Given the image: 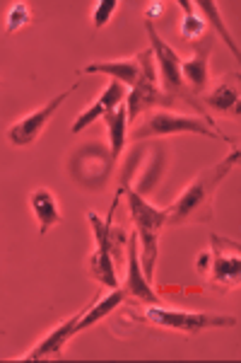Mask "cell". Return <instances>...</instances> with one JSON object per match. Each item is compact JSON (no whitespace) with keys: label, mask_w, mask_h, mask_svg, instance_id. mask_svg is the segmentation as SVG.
<instances>
[{"label":"cell","mask_w":241,"mask_h":363,"mask_svg":"<svg viewBox=\"0 0 241 363\" xmlns=\"http://www.w3.org/2000/svg\"><path fill=\"white\" fill-rule=\"evenodd\" d=\"M239 165V148H234L225 160L213 167H205L184 189L172 206H167V225L179 228L188 223H208L213 220V199L227 174Z\"/></svg>","instance_id":"obj_1"},{"label":"cell","mask_w":241,"mask_h":363,"mask_svg":"<svg viewBox=\"0 0 241 363\" xmlns=\"http://www.w3.org/2000/svg\"><path fill=\"white\" fill-rule=\"evenodd\" d=\"M126 201L128 211H131V218L138 233V250H140V269H143V277L155 281V264L157 257H160V233L167 225V208H155L152 203L145 201L143 196L135 189H126Z\"/></svg>","instance_id":"obj_2"},{"label":"cell","mask_w":241,"mask_h":363,"mask_svg":"<svg viewBox=\"0 0 241 363\" xmlns=\"http://www.w3.org/2000/svg\"><path fill=\"white\" fill-rule=\"evenodd\" d=\"M114 211L116 206L109 208L107 218H99L94 211H87V220L92 225L94 233V252L90 257V274L94 281L104 286V289H116L119 277H116V264L114 255H119V250L128 242L126 233L119 225H114Z\"/></svg>","instance_id":"obj_3"},{"label":"cell","mask_w":241,"mask_h":363,"mask_svg":"<svg viewBox=\"0 0 241 363\" xmlns=\"http://www.w3.org/2000/svg\"><path fill=\"white\" fill-rule=\"evenodd\" d=\"M145 29H148V37H150V51H152V56L157 58V68H160L157 80H160L162 92L172 99V102L174 99H184L188 107H193L198 114H201L203 121H208L210 126H215L213 116H210L208 109L203 107L201 97L193 95V92L186 87L184 78H181V58L174 51V46H169L167 42H164V39L160 37V32H157L150 20H145Z\"/></svg>","instance_id":"obj_4"},{"label":"cell","mask_w":241,"mask_h":363,"mask_svg":"<svg viewBox=\"0 0 241 363\" xmlns=\"http://www.w3.org/2000/svg\"><path fill=\"white\" fill-rule=\"evenodd\" d=\"M135 320L145 325L164 327V330H179L184 335H201L205 330L215 327H234L237 318L234 315H213V313H188V310H167L157 303L135 310Z\"/></svg>","instance_id":"obj_5"},{"label":"cell","mask_w":241,"mask_h":363,"mask_svg":"<svg viewBox=\"0 0 241 363\" xmlns=\"http://www.w3.org/2000/svg\"><path fill=\"white\" fill-rule=\"evenodd\" d=\"M152 51L145 49L143 54H138V63H140V75L135 80V85L131 87V92L126 95V114L128 121H135L138 116H143L145 112L155 107H167L172 104V99L162 92L160 80H157V70H155V61H152Z\"/></svg>","instance_id":"obj_6"},{"label":"cell","mask_w":241,"mask_h":363,"mask_svg":"<svg viewBox=\"0 0 241 363\" xmlns=\"http://www.w3.org/2000/svg\"><path fill=\"white\" fill-rule=\"evenodd\" d=\"M208 281L215 291L229 294L232 289H239L241 281V247L237 240L217 235H210V269Z\"/></svg>","instance_id":"obj_7"},{"label":"cell","mask_w":241,"mask_h":363,"mask_svg":"<svg viewBox=\"0 0 241 363\" xmlns=\"http://www.w3.org/2000/svg\"><path fill=\"white\" fill-rule=\"evenodd\" d=\"M172 133H201V136L232 143L220 128L210 126L201 116H184V114H172V112H152L138 128H133V140L172 136Z\"/></svg>","instance_id":"obj_8"},{"label":"cell","mask_w":241,"mask_h":363,"mask_svg":"<svg viewBox=\"0 0 241 363\" xmlns=\"http://www.w3.org/2000/svg\"><path fill=\"white\" fill-rule=\"evenodd\" d=\"M78 87V83L75 85H70L66 92H61V95H56L54 99H51L49 104H44L41 109H37V112H32V114H27L25 119H20L17 124H13L8 128V140L15 145V148H29V145H34L37 143V138L44 133V128L46 124L51 121V116H54L58 112V107H61L63 102L70 97V92Z\"/></svg>","instance_id":"obj_9"},{"label":"cell","mask_w":241,"mask_h":363,"mask_svg":"<svg viewBox=\"0 0 241 363\" xmlns=\"http://www.w3.org/2000/svg\"><path fill=\"white\" fill-rule=\"evenodd\" d=\"M99 296H92L90 301L85 303L80 310H78V315H73V318H68L63 325H58L56 330H51L49 335H46L41 342L34 347L32 351H27L25 356H20V361H46V359H61L63 356V349H66V344L73 339L75 335H78V322L82 315L87 313V308L92 306L94 301H97Z\"/></svg>","instance_id":"obj_10"},{"label":"cell","mask_w":241,"mask_h":363,"mask_svg":"<svg viewBox=\"0 0 241 363\" xmlns=\"http://www.w3.org/2000/svg\"><path fill=\"white\" fill-rule=\"evenodd\" d=\"M126 247H128V279H126V284H123V291H126L128 301L143 303V306H152V303H157L160 298H157L152 284L143 277V269H140L138 235L128 238Z\"/></svg>","instance_id":"obj_11"},{"label":"cell","mask_w":241,"mask_h":363,"mask_svg":"<svg viewBox=\"0 0 241 363\" xmlns=\"http://www.w3.org/2000/svg\"><path fill=\"white\" fill-rule=\"evenodd\" d=\"M210 54H213V42H193V56L188 61H181V78L196 97H201V92L208 85Z\"/></svg>","instance_id":"obj_12"},{"label":"cell","mask_w":241,"mask_h":363,"mask_svg":"<svg viewBox=\"0 0 241 363\" xmlns=\"http://www.w3.org/2000/svg\"><path fill=\"white\" fill-rule=\"evenodd\" d=\"M201 102L205 109L239 116V70L227 73L225 78L215 85V90L210 92V95H205Z\"/></svg>","instance_id":"obj_13"},{"label":"cell","mask_w":241,"mask_h":363,"mask_svg":"<svg viewBox=\"0 0 241 363\" xmlns=\"http://www.w3.org/2000/svg\"><path fill=\"white\" fill-rule=\"evenodd\" d=\"M29 206H32L34 218H37V223H39V235H46L51 228L63 220L61 211H58L56 196L51 194L49 189H44V186L37 191H32V196H29Z\"/></svg>","instance_id":"obj_14"},{"label":"cell","mask_w":241,"mask_h":363,"mask_svg":"<svg viewBox=\"0 0 241 363\" xmlns=\"http://www.w3.org/2000/svg\"><path fill=\"white\" fill-rule=\"evenodd\" d=\"M123 303H128V296H126V291H123V286H116V289H111V294L107 298H97V301H94L92 306L87 308V313L82 315L80 322H78V332L90 330V327L97 325L99 320L109 318V315L114 313V310L119 308V306H123Z\"/></svg>","instance_id":"obj_15"},{"label":"cell","mask_w":241,"mask_h":363,"mask_svg":"<svg viewBox=\"0 0 241 363\" xmlns=\"http://www.w3.org/2000/svg\"><path fill=\"white\" fill-rule=\"evenodd\" d=\"M80 73H104V75H111V80H121L123 85H135L140 75V63H138V56L135 58H126V61H99V63H90L80 70Z\"/></svg>","instance_id":"obj_16"},{"label":"cell","mask_w":241,"mask_h":363,"mask_svg":"<svg viewBox=\"0 0 241 363\" xmlns=\"http://www.w3.org/2000/svg\"><path fill=\"white\" fill-rule=\"evenodd\" d=\"M104 121H107V131H109V153H111V160L119 162V157L123 153V145H126V126H128L126 104H119L114 112L104 114Z\"/></svg>","instance_id":"obj_17"},{"label":"cell","mask_w":241,"mask_h":363,"mask_svg":"<svg viewBox=\"0 0 241 363\" xmlns=\"http://www.w3.org/2000/svg\"><path fill=\"white\" fill-rule=\"evenodd\" d=\"M181 8H184V25H181V39L184 42H201L203 32H205V22L193 13V5L188 0H181Z\"/></svg>","instance_id":"obj_18"},{"label":"cell","mask_w":241,"mask_h":363,"mask_svg":"<svg viewBox=\"0 0 241 363\" xmlns=\"http://www.w3.org/2000/svg\"><path fill=\"white\" fill-rule=\"evenodd\" d=\"M198 8H201L203 13H205V17H208V20L213 22L215 32L220 34L222 39H225V44L229 46V49H232V54L239 58V46H237V42L232 39V34L227 32L225 22H222V17H220V10H217V3H213V0H201V3H198Z\"/></svg>","instance_id":"obj_19"},{"label":"cell","mask_w":241,"mask_h":363,"mask_svg":"<svg viewBox=\"0 0 241 363\" xmlns=\"http://www.w3.org/2000/svg\"><path fill=\"white\" fill-rule=\"evenodd\" d=\"M162 167H164V157H162V153H157V160H155V157H152V160L148 162V167H145V172L140 174L138 184H135V191H138L140 196L148 194V191L155 189L157 179H160Z\"/></svg>","instance_id":"obj_20"},{"label":"cell","mask_w":241,"mask_h":363,"mask_svg":"<svg viewBox=\"0 0 241 363\" xmlns=\"http://www.w3.org/2000/svg\"><path fill=\"white\" fill-rule=\"evenodd\" d=\"M32 22V10H29L27 3H13L10 5V13L5 17V32L15 34L20 32L22 27H27Z\"/></svg>","instance_id":"obj_21"},{"label":"cell","mask_w":241,"mask_h":363,"mask_svg":"<svg viewBox=\"0 0 241 363\" xmlns=\"http://www.w3.org/2000/svg\"><path fill=\"white\" fill-rule=\"evenodd\" d=\"M126 95H128L126 85H123L121 80H111V83L107 85V90L102 92V97L97 99V104H102L104 112H114L119 104H123Z\"/></svg>","instance_id":"obj_22"},{"label":"cell","mask_w":241,"mask_h":363,"mask_svg":"<svg viewBox=\"0 0 241 363\" xmlns=\"http://www.w3.org/2000/svg\"><path fill=\"white\" fill-rule=\"evenodd\" d=\"M116 8H119V3L116 0H99V3H94V10H92V25L94 29H102L109 25L111 15L116 13Z\"/></svg>","instance_id":"obj_23"},{"label":"cell","mask_w":241,"mask_h":363,"mask_svg":"<svg viewBox=\"0 0 241 363\" xmlns=\"http://www.w3.org/2000/svg\"><path fill=\"white\" fill-rule=\"evenodd\" d=\"M104 114H107V112H104V107H102V104H97V102H94L90 109H85V112H82V114L78 116V119H75V124L70 126V131H73V133L85 131L87 126L94 124V121H97V119H102Z\"/></svg>","instance_id":"obj_24"},{"label":"cell","mask_w":241,"mask_h":363,"mask_svg":"<svg viewBox=\"0 0 241 363\" xmlns=\"http://www.w3.org/2000/svg\"><path fill=\"white\" fill-rule=\"evenodd\" d=\"M196 267H198V272H201L203 277L208 274V269H210V250H208V252H201V255H198Z\"/></svg>","instance_id":"obj_25"},{"label":"cell","mask_w":241,"mask_h":363,"mask_svg":"<svg viewBox=\"0 0 241 363\" xmlns=\"http://www.w3.org/2000/svg\"><path fill=\"white\" fill-rule=\"evenodd\" d=\"M162 8H164V3H150V5H148V15H145V20H150V22H152V17H160V15H162Z\"/></svg>","instance_id":"obj_26"}]
</instances>
